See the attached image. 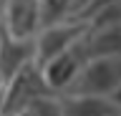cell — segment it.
<instances>
[{
    "instance_id": "cell-1",
    "label": "cell",
    "mask_w": 121,
    "mask_h": 116,
    "mask_svg": "<svg viewBox=\"0 0 121 116\" xmlns=\"http://www.w3.org/2000/svg\"><path fill=\"white\" fill-rule=\"evenodd\" d=\"M121 86V58H91L86 61L76 81L66 93H86V96H106L111 99Z\"/></svg>"
},
{
    "instance_id": "cell-2",
    "label": "cell",
    "mask_w": 121,
    "mask_h": 116,
    "mask_svg": "<svg viewBox=\"0 0 121 116\" xmlns=\"http://www.w3.org/2000/svg\"><path fill=\"white\" fill-rule=\"evenodd\" d=\"M53 88L45 83L43 71L38 63H30L25 68H20L13 78L5 81V101H3V116H15L20 114L23 106L30 103L33 99L51 93Z\"/></svg>"
},
{
    "instance_id": "cell-3",
    "label": "cell",
    "mask_w": 121,
    "mask_h": 116,
    "mask_svg": "<svg viewBox=\"0 0 121 116\" xmlns=\"http://www.w3.org/2000/svg\"><path fill=\"white\" fill-rule=\"evenodd\" d=\"M86 23L83 20H63V23H56V25H45L40 30L35 33V63L38 66H43L48 63L51 58L60 56L63 51L78 43V40L86 35Z\"/></svg>"
},
{
    "instance_id": "cell-4",
    "label": "cell",
    "mask_w": 121,
    "mask_h": 116,
    "mask_svg": "<svg viewBox=\"0 0 121 116\" xmlns=\"http://www.w3.org/2000/svg\"><path fill=\"white\" fill-rule=\"evenodd\" d=\"M86 61H91V58H88V51H86V43H83V38H81L78 43H73V46L68 48V51H63L60 56H56V58H51L48 63H43L40 71H43L45 83L51 86L56 93H66L68 88H71V83L76 81L78 71L86 66Z\"/></svg>"
},
{
    "instance_id": "cell-5",
    "label": "cell",
    "mask_w": 121,
    "mask_h": 116,
    "mask_svg": "<svg viewBox=\"0 0 121 116\" xmlns=\"http://www.w3.org/2000/svg\"><path fill=\"white\" fill-rule=\"evenodd\" d=\"M35 63V38H15L0 25V81Z\"/></svg>"
},
{
    "instance_id": "cell-6",
    "label": "cell",
    "mask_w": 121,
    "mask_h": 116,
    "mask_svg": "<svg viewBox=\"0 0 121 116\" xmlns=\"http://www.w3.org/2000/svg\"><path fill=\"white\" fill-rule=\"evenodd\" d=\"M3 28L15 38H35L40 30V0H8Z\"/></svg>"
},
{
    "instance_id": "cell-7",
    "label": "cell",
    "mask_w": 121,
    "mask_h": 116,
    "mask_svg": "<svg viewBox=\"0 0 121 116\" xmlns=\"http://www.w3.org/2000/svg\"><path fill=\"white\" fill-rule=\"evenodd\" d=\"M121 108L106 96L60 93V116H119Z\"/></svg>"
},
{
    "instance_id": "cell-8",
    "label": "cell",
    "mask_w": 121,
    "mask_h": 116,
    "mask_svg": "<svg viewBox=\"0 0 121 116\" xmlns=\"http://www.w3.org/2000/svg\"><path fill=\"white\" fill-rule=\"evenodd\" d=\"M88 58H121V23L88 28L83 35Z\"/></svg>"
},
{
    "instance_id": "cell-9",
    "label": "cell",
    "mask_w": 121,
    "mask_h": 116,
    "mask_svg": "<svg viewBox=\"0 0 121 116\" xmlns=\"http://www.w3.org/2000/svg\"><path fill=\"white\" fill-rule=\"evenodd\" d=\"M73 18V0H40V28Z\"/></svg>"
},
{
    "instance_id": "cell-10",
    "label": "cell",
    "mask_w": 121,
    "mask_h": 116,
    "mask_svg": "<svg viewBox=\"0 0 121 116\" xmlns=\"http://www.w3.org/2000/svg\"><path fill=\"white\" fill-rule=\"evenodd\" d=\"M15 116H60V93L56 91L43 93V96L33 99L30 103H25L23 111Z\"/></svg>"
},
{
    "instance_id": "cell-11",
    "label": "cell",
    "mask_w": 121,
    "mask_h": 116,
    "mask_svg": "<svg viewBox=\"0 0 121 116\" xmlns=\"http://www.w3.org/2000/svg\"><path fill=\"white\" fill-rule=\"evenodd\" d=\"M88 3H91V0H73V18H78V13H81Z\"/></svg>"
},
{
    "instance_id": "cell-12",
    "label": "cell",
    "mask_w": 121,
    "mask_h": 116,
    "mask_svg": "<svg viewBox=\"0 0 121 116\" xmlns=\"http://www.w3.org/2000/svg\"><path fill=\"white\" fill-rule=\"evenodd\" d=\"M111 101H113V103H116V106L121 108V86H119V88H116V91H113V96H111Z\"/></svg>"
},
{
    "instance_id": "cell-13",
    "label": "cell",
    "mask_w": 121,
    "mask_h": 116,
    "mask_svg": "<svg viewBox=\"0 0 121 116\" xmlns=\"http://www.w3.org/2000/svg\"><path fill=\"white\" fill-rule=\"evenodd\" d=\"M3 101H5V81H0V116H3Z\"/></svg>"
},
{
    "instance_id": "cell-14",
    "label": "cell",
    "mask_w": 121,
    "mask_h": 116,
    "mask_svg": "<svg viewBox=\"0 0 121 116\" xmlns=\"http://www.w3.org/2000/svg\"><path fill=\"white\" fill-rule=\"evenodd\" d=\"M5 3L8 0H0V25H3V18H5Z\"/></svg>"
},
{
    "instance_id": "cell-15",
    "label": "cell",
    "mask_w": 121,
    "mask_h": 116,
    "mask_svg": "<svg viewBox=\"0 0 121 116\" xmlns=\"http://www.w3.org/2000/svg\"><path fill=\"white\" fill-rule=\"evenodd\" d=\"M119 116H121V114H119Z\"/></svg>"
}]
</instances>
